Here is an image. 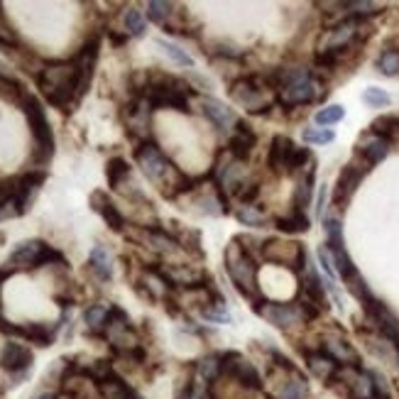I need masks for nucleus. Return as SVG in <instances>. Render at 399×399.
<instances>
[{
  "instance_id": "1",
  "label": "nucleus",
  "mask_w": 399,
  "mask_h": 399,
  "mask_svg": "<svg viewBox=\"0 0 399 399\" xmlns=\"http://www.w3.org/2000/svg\"><path fill=\"white\" fill-rule=\"evenodd\" d=\"M39 91L59 111H71L79 103V84H76V66L71 61H52L44 64L37 74Z\"/></svg>"
},
{
  "instance_id": "2",
  "label": "nucleus",
  "mask_w": 399,
  "mask_h": 399,
  "mask_svg": "<svg viewBox=\"0 0 399 399\" xmlns=\"http://www.w3.org/2000/svg\"><path fill=\"white\" fill-rule=\"evenodd\" d=\"M226 270L233 282H236L238 292L248 296V299H253L255 306H260L262 296L258 287V265L250 258V253H245L243 245H238V241H233L226 248Z\"/></svg>"
},
{
  "instance_id": "3",
  "label": "nucleus",
  "mask_w": 399,
  "mask_h": 399,
  "mask_svg": "<svg viewBox=\"0 0 399 399\" xmlns=\"http://www.w3.org/2000/svg\"><path fill=\"white\" fill-rule=\"evenodd\" d=\"M22 111H25V118H27V125H30V133H32V140H35V150H37V159L39 162H49V157L54 155V135H52V128H49V121H47V113H44L42 103L35 99L32 94H27L25 99H22Z\"/></svg>"
},
{
  "instance_id": "4",
  "label": "nucleus",
  "mask_w": 399,
  "mask_h": 399,
  "mask_svg": "<svg viewBox=\"0 0 399 399\" xmlns=\"http://www.w3.org/2000/svg\"><path fill=\"white\" fill-rule=\"evenodd\" d=\"M262 255H265L270 262L284 265L294 272H299L301 267L306 265V260H309L304 245L301 243H287V241H265L262 243Z\"/></svg>"
},
{
  "instance_id": "5",
  "label": "nucleus",
  "mask_w": 399,
  "mask_h": 399,
  "mask_svg": "<svg viewBox=\"0 0 399 399\" xmlns=\"http://www.w3.org/2000/svg\"><path fill=\"white\" fill-rule=\"evenodd\" d=\"M231 99L236 103H241L243 108H248L250 113H265L267 111V96L262 91L260 81L255 76H245L238 79L236 84L231 86Z\"/></svg>"
},
{
  "instance_id": "6",
  "label": "nucleus",
  "mask_w": 399,
  "mask_h": 399,
  "mask_svg": "<svg viewBox=\"0 0 399 399\" xmlns=\"http://www.w3.org/2000/svg\"><path fill=\"white\" fill-rule=\"evenodd\" d=\"M255 311L277 328H294L306 321L299 304H270V301L265 304V301H262L260 306H255Z\"/></svg>"
},
{
  "instance_id": "7",
  "label": "nucleus",
  "mask_w": 399,
  "mask_h": 399,
  "mask_svg": "<svg viewBox=\"0 0 399 399\" xmlns=\"http://www.w3.org/2000/svg\"><path fill=\"white\" fill-rule=\"evenodd\" d=\"M99 47H101L99 37H94V39H89L81 49H79L76 56H74V66H76V84H79V101H81V96L86 94L89 86H91L96 61H99Z\"/></svg>"
},
{
  "instance_id": "8",
  "label": "nucleus",
  "mask_w": 399,
  "mask_h": 399,
  "mask_svg": "<svg viewBox=\"0 0 399 399\" xmlns=\"http://www.w3.org/2000/svg\"><path fill=\"white\" fill-rule=\"evenodd\" d=\"M370 169L368 162L358 164V162H350L343 167V172H340L338 181H335V189H333V203L338 208H345L348 201L353 198V193H355L358 184H360V179L365 176V172Z\"/></svg>"
},
{
  "instance_id": "9",
  "label": "nucleus",
  "mask_w": 399,
  "mask_h": 399,
  "mask_svg": "<svg viewBox=\"0 0 399 399\" xmlns=\"http://www.w3.org/2000/svg\"><path fill=\"white\" fill-rule=\"evenodd\" d=\"M223 373L233 382L243 385L245 390H260L262 387L258 370L253 368V363L250 360H245L241 353H228V355L223 358Z\"/></svg>"
},
{
  "instance_id": "10",
  "label": "nucleus",
  "mask_w": 399,
  "mask_h": 399,
  "mask_svg": "<svg viewBox=\"0 0 399 399\" xmlns=\"http://www.w3.org/2000/svg\"><path fill=\"white\" fill-rule=\"evenodd\" d=\"M0 365L8 373H27V368L32 365V350L22 343H5L3 353H0Z\"/></svg>"
},
{
  "instance_id": "11",
  "label": "nucleus",
  "mask_w": 399,
  "mask_h": 399,
  "mask_svg": "<svg viewBox=\"0 0 399 399\" xmlns=\"http://www.w3.org/2000/svg\"><path fill=\"white\" fill-rule=\"evenodd\" d=\"M323 353H326L330 360L343 365V368H358V365H360V358H358L355 348L348 343L345 338H335V335L323 338Z\"/></svg>"
},
{
  "instance_id": "12",
  "label": "nucleus",
  "mask_w": 399,
  "mask_h": 399,
  "mask_svg": "<svg viewBox=\"0 0 399 399\" xmlns=\"http://www.w3.org/2000/svg\"><path fill=\"white\" fill-rule=\"evenodd\" d=\"M255 142H258V138H255V133L250 130V125H245L243 121H238V125L233 128V135L231 140H228V152H231L233 159H248V155L253 152Z\"/></svg>"
},
{
  "instance_id": "13",
  "label": "nucleus",
  "mask_w": 399,
  "mask_h": 399,
  "mask_svg": "<svg viewBox=\"0 0 399 399\" xmlns=\"http://www.w3.org/2000/svg\"><path fill=\"white\" fill-rule=\"evenodd\" d=\"M294 147L296 145L287 138V135H277V138L272 140L270 155H267V164H270L272 172H277V174L287 172V164L294 155Z\"/></svg>"
},
{
  "instance_id": "14",
  "label": "nucleus",
  "mask_w": 399,
  "mask_h": 399,
  "mask_svg": "<svg viewBox=\"0 0 399 399\" xmlns=\"http://www.w3.org/2000/svg\"><path fill=\"white\" fill-rule=\"evenodd\" d=\"M91 208H94L96 213L103 216V221H106V223L111 226L116 233H121L123 228H125V218H123V213H121V211H118V206L111 201V198L106 196L103 191H94V193H91Z\"/></svg>"
},
{
  "instance_id": "15",
  "label": "nucleus",
  "mask_w": 399,
  "mask_h": 399,
  "mask_svg": "<svg viewBox=\"0 0 399 399\" xmlns=\"http://www.w3.org/2000/svg\"><path fill=\"white\" fill-rule=\"evenodd\" d=\"M61 382H64V395L69 399H91L96 395L94 378H91V375L79 373V370L66 373L64 378H61Z\"/></svg>"
},
{
  "instance_id": "16",
  "label": "nucleus",
  "mask_w": 399,
  "mask_h": 399,
  "mask_svg": "<svg viewBox=\"0 0 399 399\" xmlns=\"http://www.w3.org/2000/svg\"><path fill=\"white\" fill-rule=\"evenodd\" d=\"M44 248H47V243H42V241L22 243V245H18V250H13V255H10V265H13L15 270H18V267H30V270H37Z\"/></svg>"
},
{
  "instance_id": "17",
  "label": "nucleus",
  "mask_w": 399,
  "mask_h": 399,
  "mask_svg": "<svg viewBox=\"0 0 399 399\" xmlns=\"http://www.w3.org/2000/svg\"><path fill=\"white\" fill-rule=\"evenodd\" d=\"M306 365H309V370L313 373V378H318L321 382H333L335 375H338V363L330 360L326 353H306Z\"/></svg>"
},
{
  "instance_id": "18",
  "label": "nucleus",
  "mask_w": 399,
  "mask_h": 399,
  "mask_svg": "<svg viewBox=\"0 0 399 399\" xmlns=\"http://www.w3.org/2000/svg\"><path fill=\"white\" fill-rule=\"evenodd\" d=\"M203 113H206L208 121L221 130H228L231 125H238V116L233 113V108H228L226 103H221V101H216V99H203Z\"/></svg>"
},
{
  "instance_id": "19",
  "label": "nucleus",
  "mask_w": 399,
  "mask_h": 399,
  "mask_svg": "<svg viewBox=\"0 0 399 399\" xmlns=\"http://www.w3.org/2000/svg\"><path fill=\"white\" fill-rule=\"evenodd\" d=\"M360 155L368 164H378L382 162L387 155H390V142L378 138V135L370 133L368 138L360 140Z\"/></svg>"
},
{
  "instance_id": "20",
  "label": "nucleus",
  "mask_w": 399,
  "mask_h": 399,
  "mask_svg": "<svg viewBox=\"0 0 399 399\" xmlns=\"http://www.w3.org/2000/svg\"><path fill=\"white\" fill-rule=\"evenodd\" d=\"M89 265L91 270L96 272L103 282H108V279L113 277V262H111V253L103 248V245H96L94 250H91L89 255Z\"/></svg>"
},
{
  "instance_id": "21",
  "label": "nucleus",
  "mask_w": 399,
  "mask_h": 399,
  "mask_svg": "<svg viewBox=\"0 0 399 399\" xmlns=\"http://www.w3.org/2000/svg\"><path fill=\"white\" fill-rule=\"evenodd\" d=\"M106 176H108V184H111V189L123 191L125 179L130 176V164L125 162L123 157H113L111 162L106 164Z\"/></svg>"
},
{
  "instance_id": "22",
  "label": "nucleus",
  "mask_w": 399,
  "mask_h": 399,
  "mask_svg": "<svg viewBox=\"0 0 399 399\" xmlns=\"http://www.w3.org/2000/svg\"><path fill=\"white\" fill-rule=\"evenodd\" d=\"M279 399H306L309 397V385L299 373H292V378L284 380V385L279 387Z\"/></svg>"
},
{
  "instance_id": "23",
  "label": "nucleus",
  "mask_w": 399,
  "mask_h": 399,
  "mask_svg": "<svg viewBox=\"0 0 399 399\" xmlns=\"http://www.w3.org/2000/svg\"><path fill=\"white\" fill-rule=\"evenodd\" d=\"M99 395L103 399H128L133 395V390H130L121 378L111 375V378H106L103 382H99Z\"/></svg>"
},
{
  "instance_id": "24",
  "label": "nucleus",
  "mask_w": 399,
  "mask_h": 399,
  "mask_svg": "<svg viewBox=\"0 0 399 399\" xmlns=\"http://www.w3.org/2000/svg\"><path fill=\"white\" fill-rule=\"evenodd\" d=\"M108 316H111V309H106V306H101V304H94L84 311V321H86V328L91 330V333H101V330H106Z\"/></svg>"
},
{
  "instance_id": "25",
  "label": "nucleus",
  "mask_w": 399,
  "mask_h": 399,
  "mask_svg": "<svg viewBox=\"0 0 399 399\" xmlns=\"http://www.w3.org/2000/svg\"><path fill=\"white\" fill-rule=\"evenodd\" d=\"M277 228L284 233H306L309 231V216L304 213V211H292L289 216H284V218H277Z\"/></svg>"
},
{
  "instance_id": "26",
  "label": "nucleus",
  "mask_w": 399,
  "mask_h": 399,
  "mask_svg": "<svg viewBox=\"0 0 399 399\" xmlns=\"http://www.w3.org/2000/svg\"><path fill=\"white\" fill-rule=\"evenodd\" d=\"M373 135H378V138L392 142L395 138H399V116H382L378 121L373 123V130H370Z\"/></svg>"
},
{
  "instance_id": "27",
  "label": "nucleus",
  "mask_w": 399,
  "mask_h": 399,
  "mask_svg": "<svg viewBox=\"0 0 399 399\" xmlns=\"http://www.w3.org/2000/svg\"><path fill=\"white\" fill-rule=\"evenodd\" d=\"M311 193H313V172L311 174H304V176H301L299 184H296V193H294V206H296V211H304L306 206H309Z\"/></svg>"
},
{
  "instance_id": "28",
  "label": "nucleus",
  "mask_w": 399,
  "mask_h": 399,
  "mask_svg": "<svg viewBox=\"0 0 399 399\" xmlns=\"http://www.w3.org/2000/svg\"><path fill=\"white\" fill-rule=\"evenodd\" d=\"M345 287H348V292L355 296L358 301H363V306L368 304L370 299H375V296L370 294V289H368V284H365V279L360 277V272H353V275L345 279Z\"/></svg>"
},
{
  "instance_id": "29",
  "label": "nucleus",
  "mask_w": 399,
  "mask_h": 399,
  "mask_svg": "<svg viewBox=\"0 0 399 399\" xmlns=\"http://www.w3.org/2000/svg\"><path fill=\"white\" fill-rule=\"evenodd\" d=\"M221 373H223V363H221V358L208 355V358H203V360H198V375H201L206 382H216L221 378Z\"/></svg>"
},
{
  "instance_id": "30",
  "label": "nucleus",
  "mask_w": 399,
  "mask_h": 399,
  "mask_svg": "<svg viewBox=\"0 0 399 399\" xmlns=\"http://www.w3.org/2000/svg\"><path fill=\"white\" fill-rule=\"evenodd\" d=\"M27 96V91L20 86L18 81L8 76H0V99L5 101H15V103H22V99Z\"/></svg>"
},
{
  "instance_id": "31",
  "label": "nucleus",
  "mask_w": 399,
  "mask_h": 399,
  "mask_svg": "<svg viewBox=\"0 0 399 399\" xmlns=\"http://www.w3.org/2000/svg\"><path fill=\"white\" fill-rule=\"evenodd\" d=\"M378 71L385 76H397L399 74V49H387L378 59Z\"/></svg>"
},
{
  "instance_id": "32",
  "label": "nucleus",
  "mask_w": 399,
  "mask_h": 399,
  "mask_svg": "<svg viewBox=\"0 0 399 399\" xmlns=\"http://www.w3.org/2000/svg\"><path fill=\"white\" fill-rule=\"evenodd\" d=\"M123 22H125V30H128V35H133V37H142V35H145V18H142L140 10L128 8V10H125Z\"/></svg>"
},
{
  "instance_id": "33",
  "label": "nucleus",
  "mask_w": 399,
  "mask_h": 399,
  "mask_svg": "<svg viewBox=\"0 0 399 399\" xmlns=\"http://www.w3.org/2000/svg\"><path fill=\"white\" fill-rule=\"evenodd\" d=\"M169 15H172V5L169 3H159V0L147 3V18H150L152 22H157V25H164Z\"/></svg>"
},
{
  "instance_id": "34",
  "label": "nucleus",
  "mask_w": 399,
  "mask_h": 399,
  "mask_svg": "<svg viewBox=\"0 0 399 399\" xmlns=\"http://www.w3.org/2000/svg\"><path fill=\"white\" fill-rule=\"evenodd\" d=\"M157 44L164 49V54H167V56H172V59L176 61V64H181V66H191V64H193V61H191V56L186 54L181 47H176V44H169V42H164V39H157Z\"/></svg>"
},
{
  "instance_id": "35",
  "label": "nucleus",
  "mask_w": 399,
  "mask_h": 399,
  "mask_svg": "<svg viewBox=\"0 0 399 399\" xmlns=\"http://www.w3.org/2000/svg\"><path fill=\"white\" fill-rule=\"evenodd\" d=\"M333 130L326 128H306L304 130V140L311 142V145H326V142H333Z\"/></svg>"
},
{
  "instance_id": "36",
  "label": "nucleus",
  "mask_w": 399,
  "mask_h": 399,
  "mask_svg": "<svg viewBox=\"0 0 399 399\" xmlns=\"http://www.w3.org/2000/svg\"><path fill=\"white\" fill-rule=\"evenodd\" d=\"M338 121H343V108L340 106H328V108H321V111L316 113L318 125H333Z\"/></svg>"
},
{
  "instance_id": "37",
  "label": "nucleus",
  "mask_w": 399,
  "mask_h": 399,
  "mask_svg": "<svg viewBox=\"0 0 399 399\" xmlns=\"http://www.w3.org/2000/svg\"><path fill=\"white\" fill-rule=\"evenodd\" d=\"M363 101L368 106H373V108H385V106H390V94H385L382 89H368L363 94Z\"/></svg>"
},
{
  "instance_id": "38",
  "label": "nucleus",
  "mask_w": 399,
  "mask_h": 399,
  "mask_svg": "<svg viewBox=\"0 0 399 399\" xmlns=\"http://www.w3.org/2000/svg\"><path fill=\"white\" fill-rule=\"evenodd\" d=\"M236 216H238V221L245 223V226H262L265 223V216H262L255 206H243Z\"/></svg>"
},
{
  "instance_id": "39",
  "label": "nucleus",
  "mask_w": 399,
  "mask_h": 399,
  "mask_svg": "<svg viewBox=\"0 0 399 399\" xmlns=\"http://www.w3.org/2000/svg\"><path fill=\"white\" fill-rule=\"evenodd\" d=\"M345 8H350V13H353V18H355V20H360L363 15L380 13L378 3H345Z\"/></svg>"
},
{
  "instance_id": "40",
  "label": "nucleus",
  "mask_w": 399,
  "mask_h": 399,
  "mask_svg": "<svg viewBox=\"0 0 399 399\" xmlns=\"http://www.w3.org/2000/svg\"><path fill=\"white\" fill-rule=\"evenodd\" d=\"M39 399H56V397H54V395H42Z\"/></svg>"
},
{
  "instance_id": "41",
  "label": "nucleus",
  "mask_w": 399,
  "mask_h": 399,
  "mask_svg": "<svg viewBox=\"0 0 399 399\" xmlns=\"http://www.w3.org/2000/svg\"><path fill=\"white\" fill-rule=\"evenodd\" d=\"M128 399H142V397H138V395H135V392H133V395H130Z\"/></svg>"
}]
</instances>
